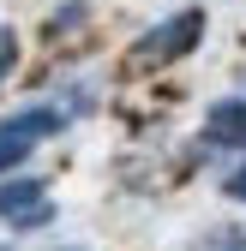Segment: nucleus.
Listing matches in <instances>:
<instances>
[{
    "label": "nucleus",
    "mask_w": 246,
    "mask_h": 251,
    "mask_svg": "<svg viewBox=\"0 0 246 251\" xmlns=\"http://www.w3.org/2000/svg\"><path fill=\"white\" fill-rule=\"evenodd\" d=\"M72 24H84V6H66V12H54V30H72Z\"/></svg>",
    "instance_id": "obj_8"
},
{
    "label": "nucleus",
    "mask_w": 246,
    "mask_h": 251,
    "mask_svg": "<svg viewBox=\"0 0 246 251\" xmlns=\"http://www.w3.org/2000/svg\"><path fill=\"white\" fill-rule=\"evenodd\" d=\"M222 198H234V203H246V155L228 168V179H222Z\"/></svg>",
    "instance_id": "obj_6"
},
{
    "label": "nucleus",
    "mask_w": 246,
    "mask_h": 251,
    "mask_svg": "<svg viewBox=\"0 0 246 251\" xmlns=\"http://www.w3.org/2000/svg\"><path fill=\"white\" fill-rule=\"evenodd\" d=\"M204 144H210V150H240V155H246V90L204 108Z\"/></svg>",
    "instance_id": "obj_3"
},
{
    "label": "nucleus",
    "mask_w": 246,
    "mask_h": 251,
    "mask_svg": "<svg viewBox=\"0 0 246 251\" xmlns=\"http://www.w3.org/2000/svg\"><path fill=\"white\" fill-rule=\"evenodd\" d=\"M48 198V179L42 174H0V222H12L18 209L42 203Z\"/></svg>",
    "instance_id": "obj_4"
},
{
    "label": "nucleus",
    "mask_w": 246,
    "mask_h": 251,
    "mask_svg": "<svg viewBox=\"0 0 246 251\" xmlns=\"http://www.w3.org/2000/svg\"><path fill=\"white\" fill-rule=\"evenodd\" d=\"M66 120H72V114L60 108V102H36V108H24V114H12V120H0V174L24 168L36 144H48L54 132H66Z\"/></svg>",
    "instance_id": "obj_1"
},
{
    "label": "nucleus",
    "mask_w": 246,
    "mask_h": 251,
    "mask_svg": "<svg viewBox=\"0 0 246 251\" xmlns=\"http://www.w3.org/2000/svg\"><path fill=\"white\" fill-rule=\"evenodd\" d=\"M204 30H210V12H204V6H180V12H168L162 24H150L132 54H138V66H168V60L192 54V48L204 42Z\"/></svg>",
    "instance_id": "obj_2"
},
{
    "label": "nucleus",
    "mask_w": 246,
    "mask_h": 251,
    "mask_svg": "<svg viewBox=\"0 0 246 251\" xmlns=\"http://www.w3.org/2000/svg\"><path fill=\"white\" fill-rule=\"evenodd\" d=\"M12 66H18V30H12V24H0V84L12 78Z\"/></svg>",
    "instance_id": "obj_5"
},
{
    "label": "nucleus",
    "mask_w": 246,
    "mask_h": 251,
    "mask_svg": "<svg viewBox=\"0 0 246 251\" xmlns=\"http://www.w3.org/2000/svg\"><path fill=\"white\" fill-rule=\"evenodd\" d=\"M204 245H246V227H216V233H204Z\"/></svg>",
    "instance_id": "obj_7"
}]
</instances>
